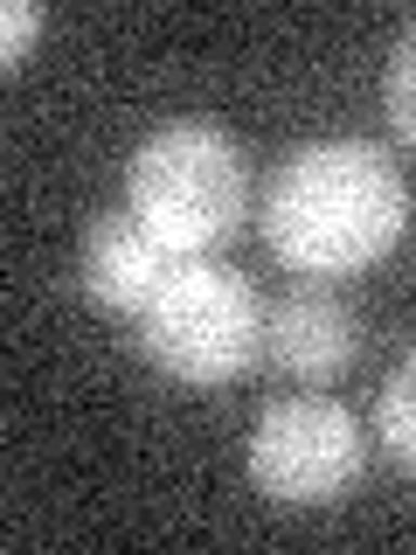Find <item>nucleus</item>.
<instances>
[{"instance_id":"obj_7","label":"nucleus","mask_w":416,"mask_h":555,"mask_svg":"<svg viewBox=\"0 0 416 555\" xmlns=\"http://www.w3.org/2000/svg\"><path fill=\"white\" fill-rule=\"evenodd\" d=\"M375 438L403 473H416V354L395 361V375L375 396Z\"/></svg>"},{"instance_id":"obj_8","label":"nucleus","mask_w":416,"mask_h":555,"mask_svg":"<svg viewBox=\"0 0 416 555\" xmlns=\"http://www.w3.org/2000/svg\"><path fill=\"white\" fill-rule=\"evenodd\" d=\"M381 98H389L395 139L416 153V22L403 28V42H395V56H389V83H381Z\"/></svg>"},{"instance_id":"obj_3","label":"nucleus","mask_w":416,"mask_h":555,"mask_svg":"<svg viewBox=\"0 0 416 555\" xmlns=\"http://www.w3.org/2000/svg\"><path fill=\"white\" fill-rule=\"evenodd\" d=\"M126 208L167 257H208L250 216V167L243 146L216 126H160L126 167Z\"/></svg>"},{"instance_id":"obj_1","label":"nucleus","mask_w":416,"mask_h":555,"mask_svg":"<svg viewBox=\"0 0 416 555\" xmlns=\"http://www.w3.org/2000/svg\"><path fill=\"white\" fill-rule=\"evenodd\" d=\"M257 230L299 278L368 271L410 230V181L368 139H320L271 173Z\"/></svg>"},{"instance_id":"obj_9","label":"nucleus","mask_w":416,"mask_h":555,"mask_svg":"<svg viewBox=\"0 0 416 555\" xmlns=\"http://www.w3.org/2000/svg\"><path fill=\"white\" fill-rule=\"evenodd\" d=\"M35 35H42V8L35 0H8V14H0V69H22Z\"/></svg>"},{"instance_id":"obj_4","label":"nucleus","mask_w":416,"mask_h":555,"mask_svg":"<svg viewBox=\"0 0 416 555\" xmlns=\"http://www.w3.org/2000/svg\"><path fill=\"white\" fill-rule=\"evenodd\" d=\"M368 465L354 410L334 396H285L257 416L250 451H243V473H250L257 500L299 514V507H334L347 486Z\"/></svg>"},{"instance_id":"obj_2","label":"nucleus","mask_w":416,"mask_h":555,"mask_svg":"<svg viewBox=\"0 0 416 555\" xmlns=\"http://www.w3.org/2000/svg\"><path fill=\"white\" fill-rule=\"evenodd\" d=\"M264 299L250 292V278H236L216 257H173L160 292L132 320L139 354L187 389H222V382L250 375V361L264 354Z\"/></svg>"},{"instance_id":"obj_6","label":"nucleus","mask_w":416,"mask_h":555,"mask_svg":"<svg viewBox=\"0 0 416 555\" xmlns=\"http://www.w3.org/2000/svg\"><path fill=\"white\" fill-rule=\"evenodd\" d=\"M167 271H173V257L146 236V222H139L132 208H104V216H91V230H83V243H77L83 299L104 306V312H126V320H139V306L160 292Z\"/></svg>"},{"instance_id":"obj_5","label":"nucleus","mask_w":416,"mask_h":555,"mask_svg":"<svg viewBox=\"0 0 416 555\" xmlns=\"http://www.w3.org/2000/svg\"><path fill=\"white\" fill-rule=\"evenodd\" d=\"M264 354H271L291 382L320 389V382H334V375L354 369V354H361V320H354V306H347L340 292L299 285V292H285V299L271 306Z\"/></svg>"}]
</instances>
